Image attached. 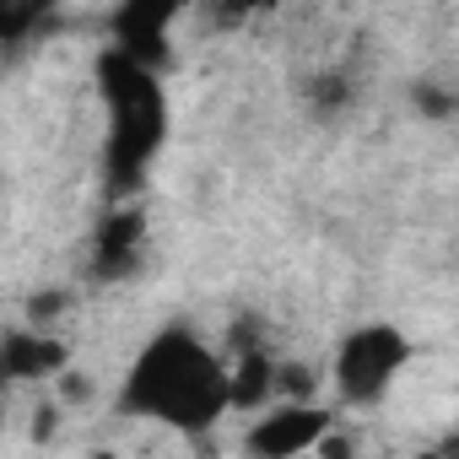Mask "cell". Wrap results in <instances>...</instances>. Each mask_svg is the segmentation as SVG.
Returning <instances> with one entry per match:
<instances>
[{
    "mask_svg": "<svg viewBox=\"0 0 459 459\" xmlns=\"http://www.w3.org/2000/svg\"><path fill=\"white\" fill-rule=\"evenodd\" d=\"M308 103H314V114H341V108L351 103V82H346L341 71H319V76L308 82Z\"/></svg>",
    "mask_w": 459,
    "mask_h": 459,
    "instance_id": "10",
    "label": "cell"
},
{
    "mask_svg": "<svg viewBox=\"0 0 459 459\" xmlns=\"http://www.w3.org/2000/svg\"><path fill=\"white\" fill-rule=\"evenodd\" d=\"M227 341H233V351H249V346H260V325L255 319H233V335Z\"/></svg>",
    "mask_w": 459,
    "mask_h": 459,
    "instance_id": "16",
    "label": "cell"
},
{
    "mask_svg": "<svg viewBox=\"0 0 459 459\" xmlns=\"http://www.w3.org/2000/svg\"><path fill=\"white\" fill-rule=\"evenodd\" d=\"M71 362L65 341L44 335V330H6L0 335V368H6L12 384H33V378H49Z\"/></svg>",
    "mask_w": 459,
    "mask_h": 459,
    "instance_id": "7",
    "label": "cell"
},
{
    "mask_svg": "<svg viewBox=\"0 0 459 459\" xmlns=\"http://www.w3.org/2000/svg\"><path fill=\"white\" fill-rule=\"evenodd\" d=\"M55 378H60V400H71V405L92 400V378H87V373H76V368H60Z\"/></svg>",
    "mask_w": 459,
    "mask_h": 459,
    "instance_id": "14",
    "label": "cell"
},
{
    "mask_svg": "<svg viewBox=\"0 0 459 459\" xmlns=\"http://www.w3.org/2000/svg\"><path fill=\"white\" fill-rule=\"evenodd\" d=\"M146 255V211L125 205L98 227V244H92V276L98 281H125Z\"/></svg>",
    "mask_w": 459,
    "mask_h": 459,
    "instance_id": "6",
    "label": "cell"
},
{
    "mask_svg": "<svg viewBox=\"0 0 459 459\" xmlns=\"http://www.w3.org/2000/svg\"><path fill=\"white\" fill-rule=\"evenodd\" d=\"M271 378H276V362L260 346L238 351V368L227 373V411H255V405H265L271 400Z\"/></svg>",
    "mask_w": 459,
    "mask_h": 459,
    "instance_id": "8",
    "label": "cell"
},
{
    "mask_svg": "<svg viewBox=\"0 0 459 459\" xmlns=\"http://www.w3.org/2000/svg\"><path fill=\"white\" fill-rule=\"evenodd\" d=\"M55 12V0H0V44H17L33 28H44V17Z\"/></svg>",
    "mask_w": 459,
    "mask_h": 459,
    "instance_id": "9",
    "label": "cell"
},
{
    "mask_svg": "<svg viewBox=\"0 0 459 459\" xmlns=\"http://www.w3.org/2000/svg\"><path fill=\"white\" fill-rule=\"evenodd\" d=\"M411 98H416V108H421L427 119H448V114H454V98L437 92V87H411Z\"/></svg>",
    "mask_w": 459,
    "mask_h": 459,
    "instance_id": "13",
    "label": "cell"
},
{
    "mask_svg": "<svg viewBox=\"0 0 459 459\" xmlns=\"http://www.w3.org/2000/svg\"><path fill=\"white\" fill-rule=\"evenodd\" d=\"M119 411L130 416H157L184 432H205L227 411V373L221 362L189 335V330H162L130 368Z\"/></svg>",
    "mask_w": 459,
    "mask_h": 459,
    "instance_id": "1",
    "label": "cell"
},
{
    "mask_svg": "<svg viewBox=\"0 0 459 459\" xmlns=\"http://www.w3.org/2000/svg\"><path fill=\"white\" fill-rule=\"evenodd\" d=\"M65 308H71V292H65V287H60V292H39V298H28V325L44 330V325H55Z\"/></svg>",
    "mask_w": 459,
    "mask_h": 459,
    "instance_id": "12",
    "label": "cell"
},
{
    "mask_svg": "<svg viewBox=\"0 0 459 459\" xmlns=\"http://www.w3.org/2000/svg\"><path fill=\"white\" fill-rule=\"evenodd\" d=\"M49 432H55V405H39V427H33V437L44 443Z\"/></svg>",
    "mask_w": 459,
    "mask_h": 459,
    "instance_id": "17",
    "label": "cell"
},
{
    "mask_svg": "<svg viewBox=\"0 0 459 459\" xmlns=\"http://www.w3.org/2000/svg\"><path fill=\"white\" fill-rule=\"evenodd\" d=\"M189 0H119L114 12V39L130 60H141L146 71H157L168 60V28Z\"/></svg>",
    "mask_w": 459,
    "mask_h": 459,
    "instance_id": "4",
    "label": "cell"
},
{
    "mask_svg": "<svg viewBox=\"0 0 459 459\" xmlns=\"http://www.w3.org/2000/svg\"><path fill=\"white\" fill-rule=\"evenodd\" d=\"M405 362H411V341L394 325H362L335 351V389L346 405H373L389 394Z\"/></svg>",
    "mask_w": 459,
    "mask_h": 459,
    "instance_id": "3",
    "label": "cell"
},
{
    "mask_svg": "<svg viewBox=\"0 0 459 459\" xmlns=\"http://www.w3.org/2000/svg\"><path fill=\"white\" fill-rule=\"evenodd\" d=\"M314 368L308 362H276V378H271V389L276 394H287V400H308L314 394Z\"/></svg>",
    "mask_w": 459,
    "mask_h": 459,
    "instance_id": "11",
    "label": "cell"
},
{
    "mask_svg": "<svg viewBox=\"0 0 459 459\" xmlns=\"http://www.w3.org/2000/svg\"><path fill=\"white\" fill-rule=\"evenodd\" d=\"M325 427H330V416H325L319 405H308V400H287L281 411H271V416H260V421L249 427L244 448L260 454V459H292V454H308L314 437H319Z\"/></svg>",
    "mask_w": 459,
    "mask_h": 459,
    "instance_id": "5",
    "label": "cell"
},
{
    "mask_svg": "<svg viewBox=\"0 0 459 459\" xmlns=\"http://www.w3.org/2000/svg\"><path fill=\"white\" fill-rule=\"evenodd\" d=\"M108 108H114V135H108V173L119 189H135L146 162L157 157L162 135H168V103L157 87V71H146L141 60H130L125 49L98 60Z\"/></svg>",
    "mask_w": 459,
    "mask_h": 459,
    "instance_id": "2",
    "label": "cell"
},
{
    "mask_svg": "<svg viewBox=\"0 0 459 459\" xmlns=\"http://www.w3.org/2000/svg\"><path fill=\"white\" fill-rule=\"evenodd\" d=\"M216 6V17L221 22H244V17H255V12H265V6H276V0H211Z\"/></svg>",
    "mask_w": 459,
    "mask_h": 459,
    "instance_id": "15",
    "label": "cell"
}]
</instances>
